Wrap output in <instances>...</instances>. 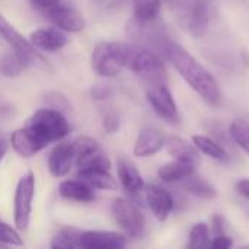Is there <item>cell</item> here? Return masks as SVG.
I'll list each match as a JSON object with an SVG mask.
<instances>
[{"instance_id": "8fae6325", "label": "cell", "mask_w": 249, "mask_h": 249, "mask_svg": "<svg viewBox=\"0 0 249 249\" xmlns=\"http://www.w3.org/2000/svg\"><path fill=\"white\" fill-rule=\"evenodd\" d=\"M127 245L125 235L105 231H82L79 235V248L121 249Z\"/></svg>"}, {"instance_id": "1f68e13d", "label": "cell", "mask_w": 249, "mask_h": 249, "mask_svg": "<svg viewBox=\"0 0 249 249\" xmlns=\"http://www.w3.org/2000/svg\"><path fill=\"white\" fill-rule=\"evenodd\" d=\"M45 102L48 104V108L57 109V111H60V112H63V111H70V108H71V105H70V102L67 101V98L63 96V95L58 93V92H50V93H47Z\"/></svg>"}, {"instance_id": "8992f818", "label": "cell", "mask_w": 249, "mask_h": 249, "mask_svg": "<svg viewBox=\"0 0 249 249\" xmlns=\"http://www.w3.org/2000/svg\"><path fill=\"white\" fill-rule=\"evenodd\" d=\"M127 34L136 44L150 48L160 55L165 44L171 39L163 26L158 23V19L142 22L133 18L127 25Z\"/></svg>"}, {"instance_id": "d4e9b609", "label": "cell", "mask_w": 249, "mask_h": 249, "mask_svg": "<svg viewBox=\"0 0 249 249\" xmlns=\"http://www.w3.org/2000/svg\"><path fill=\"white\" fill-rule=\"evenodd\" d=\"M77 169H90V168H99V169H111V160L108 156L102 152V149L98 146L74 159Z\"/></svg>"}, {"instance_id": "d6a6232c", "label": "cell", "mask_w": 249, "mask_h": 249, "mask_svg": "<svg viewBox=\"0 0 249 249\" xmlns=\"http://www.w3.org/2000/svg\"><path fill=\"white\" fill-rule=\"evenodd\" d=\"M233 247V241L231 236H228L226 233L222 235H214L213 241L209 244V248L213 249H228Z\"/></svg>"}, {"instance_id": "83f0119b", "label": "cell", "mask_w": 249, "mask_h": 249, "mask_svg": "<svg viewBox=\"0 0 249 249\" xmlns=\"http://www.w3.org/2000/svg\"><path fill=\"white\" fill-rule=\"evenodd\" d=\"M82 231L74 229V228H64L58 231L53 241H51V248L58 249H74L79 248V235Z\"/></svg>"}, {"instance_id": "603a6c76", "label": "cell", "mask_w": 249, "mask_h": 249, "mask_svg": "<svg viewBox=\"0 0 249 249\" xmlns=\"http://www.w3.org/2000/svg\"><path fill=\"white\" fill-rule=\"evenodd\" d=\"M196 165L188 163V162H182V160H174L171 163L163 165L159 171L158 175L162 181L165 182H181L182 179H185L187 177L193 175L196 172Z\"/></svg>"}, {"instance_id": "484cf974", "label": "cell", "mask_w": 249, "mask_h": 249, "mask_svg": "<svg viewBox=\"0 0 249 249\" xmlns=\"http://www.w3.org/2000/svg\"><path fill=\"white\" fill-rule=\"evenodd\" d=\"M181 185L184 190H187L188 193H191L193 196H196L198 198L210 200V198H214L217 196L216 188L213 185H210L207 181H204L203 178L197 177L196 172L193 175L187 177L185 179H182Z\"/></svg>"}, {"instance_id": "f35d334b", "label": "cell", "mask_w": 249, "mask_h": 249, "mask_svg": "<svg viewBox=\"0 0 249 249\" xmlns=\"http://www.w3.org/2000/svg\"><path fill=\"white\" fill-rule=\"evenodd\" d=\"M7 149H9V144H7V142L0 136V160L4 158V155L7 153Z\"/></svg>"}, {"instance_id": "5b68a950", "label": "cell", "mask_w": 249, "mask_h": 249, "mask_svg": "<svg viewBox=\"0 0 249 249\" xmlns=\"http://www.w3.org/2000/svg\"><path fill=\"white\" fill-rule=\"evenodd\" d=\"M26 125L31 127L38 136H41L48 144L63 140L70 133V125L63 112L53 108L35 111L26 121Z\"/></svg>"}, {"instance_id": "8d00e7d4", "label": "cell", "mask_w": 249, "mask_h": 249, "mask_svg": "<svg viewBox=\"0 0 249 249\" xmlns=\"http://www.w3.org/2000/svg\"><path fill=\"white\" fill-rule=\"evenodd\" d=\"M109 93H111V90H109L108 86H105V88L104 86H96V88L92 89V96L95 99H105Z\"/></svg>"}, {"instance_id": "ac0fdd59", "label": "cell", "mask_w": 249, "mask_h": 249, "mask_svg": "<svg viewBox=\"0 0 249 249\" xmlns=\"http://www.w3.org/2000/svg\"><path fill=\"white\" fill-rule=\"evenodd\" d=\"M165 146H166L168 153L174 159L188 162V163H193L196 166L200 165L198 149L196 146H193L191 143H188L187 140H184V139H181L178 136H169L165 140Z\"/></svg>"}, {"instance_id": "2e32d148", "label": "cell", "mask_w": 249, "mask_h": 249, "mask_svg": "<svg viewBox=\"0 0 249 249\" xmlns=\"http://www.w3.org/2000/svg\"><path fill=\"white\" fill-rule=\"evenodd\" d=\"M29 42L42 51H58L69 44V39L58 28H39L29 35Z\"/></svg>"}, {"instance_id": "e575fe53", "label": "cell", "mask_w": 249, "mask_h": 249, "mask_svg": "<svg viewBox=\"0 0 249 249\" xmlns=\"http://www.w3.org/2000/svg\"><path fill=\"white\" fill-rule=\"evenodd\" d=\"M29 1L38 12H41L44 15L60 4V0H29Z\"/></svg>"}, {"instance_id": "7a4b0ae2", "label": "cell", "mask_w": 249, "mask_h": 249, "mask_svg": "<svg viewBox=\"0 0 249 249\" xmlns=\"http://www.w3.org/2000/svg\"><path fill=\"white\" fill-rule=\"evenodd\" d=\"M177 23L193 36H203L212 20V0H165Z\"/></svg>"}, {"instance_id": "e0dca14e", "label": "cell", "mask_w": 249, "mask_h": 249, "mask_svg": "<svg viewBox=\"0 0 249 249\" xmlns=\"http://www.w3.org/2000/svg\"><path fill=\"white\" fill-rule=\"evenodd\" d=\"M117 171H118L120 182L127 194L137 197L144 190V182H143L140 172L128 159L120 158L117 162Z\"/></svg>"}, {"instance_id": "cb8c5ba5", "label": "cell", "mask_w": 249, "mask_h": 249, "mask_svg": "<svg viewBox=\"0 0 249 249\" xmlns=\"http://www.w3.org/2000/svg\"><path fill=\"white\" fill-rule=\"evenodd\" d=\"M193 143L194 146L198 149V152L204 153L206 156L217 160V162H222V163H228L231 160V156L229 153L220 146V143L214 142L213 139L204 136V134H196L193 137Z\"/></svg>"}, {"instance_id": "d6986e66", "label": "cell", "mask_w": 249, "mask_h": 249, "mask_svg": "<svg viewBox=\"0 0 249 249\" xmlns=\"http://www.w3.org/2000/svg\"><path fill=\"white\" fill-rule=\"evenodd\" d=\"M77 179L86 182L93 190H105V191H114L117 190V181L109 174L108 169H99V168H90V169H79L77 171Z\"/></svg>"}, {"instance_id": "277c9868", "label": "cell", "mask_w": 249, "mask_h": 249, "mask_svg": "<svg viewBox=\"0 0 249 249\" xmlns=\"http://www.w3.org/2000/svg\"><path fill=\"white\" fill-rule=\"evenodd\" d=\"M127 42L101 41L92 51V69L102 77H115L127 67Z\"/></svg>"}, {"instance_id": "9a60e30c", "label": "cell", "mask_w": 249, "mask_h": 249, "mask_svg": "<svg viewBox=\"0 0 249 249\" xmlns=\"http://www.w3.org/2000/svg\"><path fill=\"white\" fill-rule=\"evenodd\" d=\"M73 162H74L73 146L69 142H63V143L57 144L50 152V155H48V171L55 178L66 177L70 172Z\"/></svg>"}, {"instance_id": "52a82bcc", "label": "cell", "mask_w": 249, "mask_h": 249, "mask_svg": "<svg viewBox=\"0 0 249 249\" xmlns=\"http://www.w3.org/2000/svg\"><path fill=\"white\" fill-rule=\"evenodd\" d=\"M111 213L117 225L124 231L125 236L139 239L144 233V216L136 204L125 198H115L111 204Z\"/></svg>"}, {"instance_id": "7c38bea8", "label": "cell", "mask_w": 249, "mask_h": 249, "mask_svg": "<svg viewBox=\"0 0 249 249\" xmlns=\"http://www.w3.org/2000/svg\"><path fill=\"white\" fill-rule=\"evenodd\" d=\"M144 193H146V200L153 216L159 222H165L175 207V198L172 193L163 187L153 185V184L146 185Z\"/></svg>"}, {"instance_id": "836d02e7", "label": "cell", "mask_w": 249, "mask_h": 249, "mask_svg": "<svg viewBox=\"0 0 249 249\" xmlns=\"http://www.w3.org/2000/svg\"><path fill=\"white\" fill-rule=\"evenodd\" d=\"M102 125H104V130L108 133V134H114L118 131L120 128V120L115 114H107L104 117V121H102Z\"/></svg>"}, {"instance_id": "ffe728a7", "label": "cell", "mask_w": 249, "mask_h": 249, "mask_svg": "<svg viewBox=\"0 0 249 249\" xmlns=\"http://www.w3.org/2000/svg\"><path fill=\"white\" fill-rule=\"evenodd\" d=\"M58 194L66 200L77 201V203H90L95 200L93 188L80 179L79 181H76V179L63 181L58 187Z\"/></svg>"}, {"instance_id": "30bf717a", "label": "cell", "mask_w": 249, "mask_h": 249, "mask_svg": "<svg viewBox=\"0 0 249 249\" xmlns=\"http://www.w3.org/2000/svg\"><path fill=\"white\" fill-rule=\"evenodd\" d=\"M10 144L20 158H32L48 146V143L28 125L12 133Z\"/></svg>"}, {"instance_id": "5bb4252c", "label": "cell", "mask_w": 249, "mask_h": 249, "mask_svg": "<svg viewBox=\"0 0 249 249\" xmlns=\"http://www.w3.org/2000/svg\"><path fill=\"white\" fill-rule=\"evenodd\" d=\"M165 140L166 137L163 136V133L156 128V127H144L134 143V156L137 158H150L153 155H156L163 146H165Z\"/></svg>"}, {"instance_id": "4316f807", "label": "cell", "mask_w": 249, "mask_h": 249, "mask_svg": "<svg viewBox=\"0 0 249 249\" xmlns=\"http://www.w3.org/2000/svg\"><path fill=\"white\" fill-rule=\"evenodd\" d=\"M162 0H133V18L142 22L158 19Z\"/></svg>"}, {"instance_id": "ba28073f", "label": "cell", "mask_w": 249, "mask_h": 249, "mask_svg": "<svg viewBox=\"0 0 249 249\" xmlns=\"http://www.w3.org/2000/svg\"><path fill=\"white\" fill-rule=\"evenodd\" d=\"M34 196H35V175L34 172H28L19 179L15 191L13 219H15V226L19 231H26L29 226Z\"/></svg>"}, {"instance_id": "4dcf8cb0", "label": "cell", "mask_w": 249, "mask_h": 249, "mask_svg": "<svg viewBox=\"0 0 249 249\" xmlns=\"http://www.w3.org/2000/svg\"><path fill=\"white\" fill-rule=\"evenodd\" d=\"M0 244L10 245V247H22L23 245L18 231L1 220H0Z\"/></svg>"}, {"instance_id": "9c48e42d", "label": "cell", "mask_w": 249, "mask_h": 249, "mask_svg": "<svg viewBox=\"0 0 249 249\" xmlns=\"http://www.w3.org/2000/svg\"><path fill=\"white\" fill-rule=\"evenodd\" d=\"M146 98L155 112L172 125L179 124V114L177 104L168 89L166 82H152L146 83Z\"/></svg>"}, {"instance_id": "f1b7e54d", "label": "cell", "mask_w": 249, "mask_h": 249, "mask_svg": "<svg viewBox=\"0 0 249 249\" xmlns=\"http://www.w3.org/2000/svg\"><path fill=\"white\" fill-rule=\"evenodd\" d=\"M231 139L249 156V124L244 120H235L229 127Z\"/></svg>"}, {"instance_id": "74e56055", "label": "cell", "mask_w": 249, "mask_h": 249, "mask_svg": "<svg viewBox=\"0 0 249 249\" xmlns=\"http://www.w3.org/2000/svg\"><path fill=\"white\" fill-rule=\"evenodd\" d=\"M236 191L245 197L247 200H249V179H242L236 184Z\"/></svg>"}, {"instance_id": "f546056e", "label": "cell", "mask_w": 249, "mask_h": 249, "mask_svg": "<svg viewBox=\"0 0 249 249\" xmlns=\"http://www.w3.org/2000/svg\"><path fill=\"white\" fill-rule=\"evenodd\" d=\"M210 244L209 238V228L206 223H197L193 226L190 236H188V244L187 248L190 249H203L207 248Z\"/></svg>"}, {"instance_id": "44dd1931", "label": "cell", "mask_w": 249, "mask_h": 249, "mask_svg": "<svg viewBox=\"0 0 249 249\" xmlns=\"http://www.w3.org/2000/svg\"><path fill=\"white\" fill-rule=\"evenodd\" d=\"M0 35L4 38V41L18 51H22L25 54L32 55L34 58H41V55L35 51L36 48L29 42V39L23 38V35H20L1 15H0Z\"/></svg>"}, {"instance_id": "6da1fadb", "label": "cell", "mask_w": 249, "mask_h": 249, "mask_svg": "<svg viewBox=\"0 0 249 249\" xmlns=\"http://www.w3.org/2000/svg\"><path fill=\"white\" fill-rule=\"evenodd\" d=\"M162 55L175 67V70L206 104L213 107L219 105L222 93L217 82L214 80L212 73L184 47L169 39L162 50Z\"/></svg>"}, {"instance_id": "7402d4cb", "label": "cell", "mask_w": 249, "mask_h": 249, "mask_svg": "<svg viewBox=\"0 0 249 249\" xmlns=\"http://www.w3.org/2000/svg\"><path fill=\"white\" fill-rule=\"evenodd\" d=\"M32 60H34L32 55L25 54L22 51H18V50L6 53L0 58V73L6 77L19 76Z\"/></svg>"}, {"instance_id": "4fadbf2b", "label": "cell", "mask_w": 249, "mask_h": 249, "mask_svg": "<svg viewBox=\"0 0 249 249\" xmlns=\"http://www.w3.org/2000/svg\"><path fill=\"white\" fill-rule=\"evenodd\" d=\"M45 16L55 28L66 31V32L76 34V32H82L86 28L85 18L74 9L67 7L61 3L55 6L54 9H51L50 12H47Z\"/></svg>"}, {"instance_id": "3957f363", "label": "cell", "mask_w": 249, "mask_h": 249, "mask_svg": "<svg viewBox=\"0 0 249 249\" xmlns=\"http://www.w3.org/2000/svg\"><path fill=\"white\" fill-rule=\"evenodd\" d=\"M137 76H140L146 83L152 82H166V69L160 54L146 48L139 44H128L127 53V67Z\"/></svg>"}, {"instance_id": "d590c367", "label": "cell", "mask_w": 249, "mask_h": 249, "mask_svg": "<svg viewBox=\"0 0 249 249\" xmlns=\"http://www.w3.org/2000/svg\"><path fill=\"white\" fill-rule=\"evenodd\" d=\"M225 219L220 216V214H216L213 217V231H214V235H222L225 233Z\"/></svg>"}]
</instances>
